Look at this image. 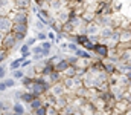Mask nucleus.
Returning <instances> with one entry per match:
<instances>
[{
  "instance_id": "obj_1",
  "label": "nucleus",
  "mask_w": 131,
  "mask_h": 115,
  "mask_svg": "<svg viewBox=\"0 0 131 115\" xmlns=\"http://www.w3.org/2000/svg\"><path fill=\"white\" fill-rule=\"evenodd\" d=\"M0 29H2V36L12 32V29H14V22H12V19L8 17V15H2V19H0Z\"/></svg>"
},
{
  "instance_id": "obj_2",
  "label": "nucleus",
  "mask_w": 131,
  "mask_h": 115,
  "mask_svg": "<svg viewBox=\"0 0 131 115\" xmlns=\"http://www.w3.org/2000/svg\"><path fill=\"white\" fill-rule=\"evenodd\" d=\"M11 19H12L14 25H28V14L23 9H17Z\"/></svg>"
},
{
  "instance_id": "obj_3",
  "label": "nucleus",
  "mask_w": 131,
  "mask_h": 115,
  "mask_svg": "<svg viewBox=\"0 0 131 115\" xmlns=\"http://www.w3.org/2000/svg\"><path fill=\"white\" fill-rule=\"evenodd\" d=\"M101 31H102V26L96 23V22H92V23H87V28H85V34L89 37H93V36H99L101 37Z\"/></svg>"
},
{
  "instance_id": "obj_4",
  "label": "nucleus",
  "mask_w": 131,
  "mask_h": 115,
  "mask_svg": "<svg viewBox=\"0 0 131 115\" xmlns=\"http://www.w3.org/2000/svg\"><path fill=\"white\" fill-rule=\"evenodd\" d=\"M66 91H67V87L64 86V83H63V81L55 83V84H52V87H50V94H52V95H55L57 98H60V97L66 95Z\"/></svg>"
},
{
  "instance_id": "obj_5",
  "label": "nucleus",
  "mask_w": 131,
  "mask_h": 115,
  "mask_svg": "<svg viewBox=\"0 0 131 115\" xmlns=\"http://www.w3.org/2000/svg\"><path fill=\"white\" fill-rule=\"evenodd\" d=\"M12 32L15 34V37L18 38V41H21L28 34V25H14Z\"/></svg>"
},
{
  "instance_id": "obj_6",
  "label": "nucleus",
  "mask_w": 131,
  "mask_h": 115,
  "mask_svg": "<svg viewBox=\"0 0 131 115\" xmlns=\"http://www.w3.org/2000/svg\"><path fill=\"white\" fill-rule=\"evenodd\" d=\"M12 112L15 115H26L25 103L20 101V100H15V101H14V106H12Z\"/></svg>"
},
{
  "instance_id": "obj_7",
  "label": "nucleus",
  "mask_w": 131,
  "mask_h": 115,
  "mask_svg": "<svg viewBox=\"0 0 131 115\" xmlns=\"http://www.w3.org/2000/svg\"><path fill=\"white\" fill-rule=\"evenodd\" d=\"M93 52H95L96 55H99V57H107V55H108V46H107L105 43H98V45L95 46Z\"/></svg>"
},
{
  "instance_id": "obj_8",
  "label": "nucleus",
  "mask_w": 131,
  "mask_h": 115,
  "mask_svg": "<svg viewBox=\"0 0 131 115\" xmlns=\"http://www.w3.org/2000/svg\"><path fill=\"white\" fill-rule=\"evenodd\" d=\"M41 106H44V103H43V101H41V100H40V98L37 97V98H34L32 101L29 103V111H31V112H34V111L40 109Z\"/></svg>"
},
{
  "instance_id": "obj_9",
  "label": "nucleus",
  "mask_w": 131,
  "mask_h": 115,
  "mask_svg": "<svg viewBox=\"0 0 131 115\" xmlns=\"http://www.w3.org/2000/svg\"><path fill=\"white\" fill-rule=\"evenodd\" d=\"M29 5H31V0H15V6H17V9H23V11H26V9L29 8Z\"/></svg>"
},
{
  "instance_id": "obj_10",
  "label": "nucleus",
  "mask_w": 131,
  "mask_h": 115,
  "mask_svg": "<svg viewBox=\"0 0 131 115\" xmlns=\"http://www.w3.org/2000/svg\"><path fill=\"white\" fill-rule=\"evenodd\" d=\"M75 55H76L78 58H87V60L92 58V54H89L87 49H78V51L75 52Z\"/></svg>"
},
{
  "instance_id": "obj_11",
  "label": "nucleus",
  "mask_w": 131,
  "mask_h": 115,
  "mask_svg": "<svg viewBox=\"0 0 131 115\" xmlns=\"http://www.w3.org/2000/svg\"><path fill=\"white\" fill-rule=\"evenodd\" d=\"M121 41H122V43L131 41V31L130 29H122V31H121Z\"/></svg>"
},
{
  "instance_id": "obj_12",
  "label": "nucleus",
  "mask_w": 131,
  "mask_h": 115,
  "mask_svg": "<svg viewBox=\"0 0 131 115\" xmlns=\"http://www.w3.org/2000/svg\"><path fill=\"white\" fill-rule=\"evenodd\" d=\"M61 111L57 108V106H49L46 104V115H60Z\"/></svg>"
},
{
  "instance_id": "obj_13",
  "label": "nucleus",
  "mask_w": 131,
  "mask_h": 115,
  "mask_svg": "<svg viewBox=\"0 0 131 115\" xmlns=\"http://www.w3.org/2000/svg\"><path fill=\"white\" fill-rule=\"evenodd\" d=\"M23 60L25 58H17V60H14L12 63H11V71H17V69H21V65H23Z\"/></svg>"
},
{
  "instance_id": "obj_14",
  "label": "nucleus",
  "mask_w": 131,
  "mask_h": 115,
  "mask_svg": "<svg viewBox=\"0 0 131 115\" xmlns=\"http://www.w3.org/2000/svg\"><path fill=\"white\" fill-rule=\"evenodd\" d=\"M12 77L15 78V80H23L25 77H26V72H25V69H17V71H12Z\"/></svg>"
},
{
  "instance_id": "obj_15",
  "label": "nucleus",
  "mask_w": 131,
  "mask_h": 115,
  "mask_svg": "<svg viewBox=\"0 0 131 115\" xmlns=\"http://www.w3.org/2000/svg\"><path fill=\"white\" fill-rule=\"evenodd\" d=\"M9 9H11L9 0H2V15H8Z\"/></svg>"
},
{
  "instance_id": "obj_16",
  "label": "nucleus",
  "mask_w": 131,
  "mask_h": 115,
  "mask_svg": "<svg viewBox=\"0 0 131 115\" xmlns=\"http://www.w3.org/2000/svg\"><path fill=\"white\" fill-rule=\"evenodd\" d=\"M52 43H53V41L47 40V41H41V45H40V46H41V49H44V51H49V52H50V51H52Z\"/></svg>"
},
{
  "instance_id": "obj_17",
  "label": "nucleus",
  "mask_w": 131,
  "mask_h": 115,
  "mask_svg": "<svg viewBox=\"0 0 131 115\" xmlns=\"http://www.w3.org/2000/svg\"><path fill=\"white\" fill-rule=\"evenodd\" d=\"M3 81H5V84H6L8 87H12V86L15 84V81H17V80H15V78H5Z\"/></svg>"
},
{
  "instance_id": "obj_18",
  "label": "nucleus",
  "mask_w": 131,
  "mask_h": 115,
  "mask_svg": "<svg viewBox=\"0 0 131 115\" xmlns=\"http://www.w3.org/2000/svg\"><path fill=\"white\" fill-rule=\"evenodd\" d=\"M32 114H34V115H46V104H44V106H41L40 109L34 111Z\"/></svg>"
},
{
  "instance_id": "obj_19",
  "label": "nucleus",
  "mask_w": 131,
  "mask_h": 115,
  "mask_svg": "<svg viewBox=\"0 0 131 115\" xmlns=\"http://www.w3.org/2000/svg\"><path fill=\"white\" fill-rule=\"evenodd\" d=\"M5 75H6V68H5V63H3L2 68H0V77H2V81L5 80Z\"/></svg>"
},
{
  "instance_id": "obj_20",
  "label": "nucleus",
  "mask_w": 131,
  "mask_h": 115,
  "mask_svg": "<svg viewBox=\"0 0 131 115\" xmlns=\"http://www.w3.org/2000/svg\"><path fill=\"white\" fill-rule=\"evenodd\" d=\"M37 40H38L37 37H31V38H28V40H26V45H28V46H34Z\"/></svg>"
},
{
  "instance_id": "obj_21",
  "label": "nucleus",
  "mask_w": 131,
  "mask_h": 115,
  "mask_svg": "<svg viewBox=\"0 0 131 115\" xmlns=\"http://www.w3.org/2000/svg\"><path fill=\"white\" fill-rule=\"evenodd\" d=\"M38 40H43V41H46V38H47V34H44V32H40L38 36H37Z\"/></svg>"
},
{
  "instance_id": "obj_22",
  "label": "nucleus",
  "mask_w": 131,
  "mask_h": 115,
  "mask_svg": "<svg viewBox=\"0 0 131 115\" xmlns=\"http://www.w3.org/2000/svg\"><path fill=\"white\" fill-rule=\"evenodd\" d=\"M47 38L55 41V32H53V31H49V32H47Z\"/></svg>"
},
{
  "instance_id": "obj_23",
  "label": "nucleus",
  "mask_w": 131,
  "mask_h": 115,
  "mask_svg": "<svg viewBox=\"0 0 131 115\" xmlns=\"http://www.w3.org/2000/svg\"><path fill=\"white\" fill-rule=\"evenodd\" d=\"M2 115H14L12 111H6V112H2Z\"/></svg>"
},
{
  "instance_id": "obj_24",
  "label": "nucleus",
  "mask_w": 131,
  "mask_h": 115,
  "mask_svg": "<svg viewBox=\"0 0 131 115\" xmlns=\"http://www.w3.org/2000/svg\"><path fill=\"white\" fill-rule=\"evenodd\" d=\"M60 115H63V114H60Z\"/></svg>"
}]
</instances>
